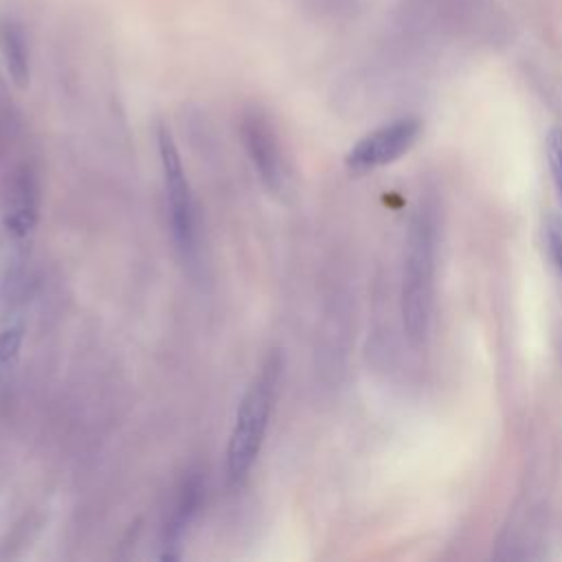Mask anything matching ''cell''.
I'll return each mask as SVG.
<instances>
[{"mask_svg":"<svg viewBox=\"0 0 562 562\" xmlns=\"http://www.w3.org/2000/svg\"><path fill=\"white\" fill-rule=\"evenodd\" d=\"M437 224L428 206H419L406 235L402 270V325L411 345L419 347L430 329L435 299Z\"/></svg>","mask_w":562,"mask_h":562,"instance_id":"obj_1","label":"cell"},{"mask_svg":"<svg viewBox=\"0 0 562 562\" xmlns=\"http://www.w3.org/2000/svg\"><path fill=\"white\" fill-rule=\"evenodd\" d=\"M279 373L281 362L279 356L272 353L268 356L237 406L235 424L231 428L226 446V470L231 483H241L261 452L270 426Z\"/></svg>","mask_w":562,"mask_h":562,"instance_id":"obj_2","label":"cell"},{"mask_svg":"<svg viewBox=\"0 0 562 562\" xmlns=\"http://www.w3.org/2000/svg\"><path fill=\"white\" fill-rule=\"evenodd\" d=\"M156 140H158L162 182H165V193L169 204L171 233L180 252L189 257L195 248V206H193L191 187H189L178 147L173 143V136L165 125L158 127Z\"/></svg>","mask_w":562,"mask_h":562,"instance_id":"obj_3","label":"cell"},{"mask_svg":"<svg viewBox=\"0 0 562 562\" xmlns=\"http://www.w3.org/2000/svg\"><path fill=\"white\" fill-rule=\"evenodd\" d=\"M422 123L415 116H402L391 123H384L362 138L347 151L345 165L353 173H367L378 167H386L400 160L417 140Z\"/></svg>","mask_w":562,"mask_h":562,"instance_id":"obj_4","label":"cell"},{"mask_svg":"<svg viewBox=\"0 0 562 562\" xmlns=\"http://www.w3.org/2000/svg\"><path fill=\"white\" fill-rule=\"evenodd\" d=\"M239 134L246 154L266 191L272 195H281L288 184V167L283 160L277 132L270 125V119L261 110L250 108L241 116Z\"/></svg>","mask_w":562,"mask_h":562,"instance_id":"obj_5","label":"cell"},{"mask_svg":"<svg viewBox=\"0 0 562 562\" xmlns=\"http://www.w3.org/2000/svg\"><path fill=\"white\" fill-rule=\"evenodd\" d=\"M40 215V184L37 176L29 165L18 167L7 184L4 193V226L22 239L33 233Z\"/></svg>","mask_w":562,"mask_h":562,"instance_id":"obj_6","label":"cell"},{"mask_svg":"<svg viewBox=\"0 0 562 562\" xmlns=\"http://www.w3.org/2000/svg\"><path fill=\"white\" fill-rule=\"evenodd\" d=\"M200 503H202V479L198 472H191L182 479V483L178 487L173 509H171L165 531H162V553H160L162 560L180 558L182 538H184L191 520L195 518Z\"/></svg>","mask_w":562,"mask_h":562,"instance_id":"obj_7","label":"cell"},{"mask_svg":"<svg viewBox=\"0 0 562 562\" xmlns=\"http://www.w3.org/2000/svg\"><path fill=\"white\" fill-rule=\"evenodd\" d=\"M0 53L4 57V66L13 86L24 90L31 79L29 44L22 26L9 18L0 20Z\"/></svg>","mask_w":562,"mask_h":562,"instance_id":"obj_8","label":"cell"},{"mask_svg":"<svg viewBox=\"0 0 562 562\" xmlns=\"http://www.w3.org/2000/svg\"><path fill=\"white\" fill-rule=\"evenodd\" d=\"M22 349V329L4 327L0 331V402H4L15 384Z\"/></svg>","mask_w":562,"mask_h":562,"instance_id":"obj_9","label":"cell"},{"mask_svg":"<svg viewBox=\"0 0 562 562\" xmlns=\"http://www.w3.org/2000/svg\"><path fill=\"white\" fill-rule=\"evenodd\" d=\"M547 160H549L553 184L562 200V127H553L547 134Z\"/></svg>","mask_w":562,"mask_h":562,"instance_id":"obj_10","label":"cell"},{"mask_svg":"<svg viewBox=\"0 0 562 562\" xmlns=\"http://www.w3.org/2000/svg\"><path fill=\"white\" fill-rule=\"evenodd\" d=\"M544 237H547V248L549 255L562 277V217H549L547 220V228H544Z\"/></svg>","mask_w":562,"mask_h":562,"instance_id":"obj_11","label":"cell"},{"mask_svg":"<svg viewBox=\"0 0 562 562\" xmlns=\"http://www.w3.org/2000/svg\"><path fill=\"white\" fill-rule=\"evenodd\" d=\"M7 123H11V97L0 75V125H7Z\"/></svg>","mask_w":562,"mask_h":562,"instance_id":"obj_12","label":"cell"}]
</instances>
